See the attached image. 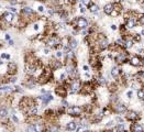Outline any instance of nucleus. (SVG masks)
Instances as JSON below:
<instances>
[{"label": "nucleus", "mask_w": 144, "mask_h": 132, "mask_svg": "<svg viewBox=\"0 0 144 132\" xmlns=\"http://www.w3.org/2000/svg\"><path fill=\"white\" fill-rule=\"evenodd\" d=\"M77 26L80 28V29H86L87 26H88V22H87V20L83 17H80L77 19Z\"/></svg>", "instance_id": "nucleus-6"}, {"label": "nucleus", "mask_w": 144, "mask_h": 132, "mask_svg": "<svg viewBox=\"0 0 144 132\" xmlns=\"http://www.w3.org/2000/svg\"><path fill=\"white\" fill-rule=\"evenodd\" d=\"M133 44H134V42H133L131 39H130V40H127V41H125V43H124V47H123V48H125V50H129V48H131L132 46H133Z\"/></svg>", "instance_id": "nucleus-15"}, {"label": "nucleus", "mask_w": 144, "mask_h": 132, "mask_svg": "<svg viewBox=\"0 0 144 132\" xmlns=\"http://www.w3.org/2000/svg\"><path fill=\"white\" fill-rule=\"evenodd\" d=\"M13 13L12 12H6L4 14H3V18H4V20L6 21H8V22H11L13 20Z\"/></svg>", "instance_id": "nucleus-13"}, {"label": "nucleus", "mask_w": 144, "mask_h": 132, "mask_svg": "<svg viewBox=\"0 0 144 132\" xmlns=\"http://www.w3.org/2000/svg\"><path fill=\"white\" fill-rule=\"evenodd\" d=\"M115 112H118V113H123L124 115L127 111H128V108H127V106L125 105H123V103L121 102H117L115 103Z\"/></svg>", "instance_id": "nucleus-5"}, {"label": "nucleus", "mask_w": 144, "mask_h": 132, "mask_svg": "<svg viewBox=\"0 0 144 132\" xmlns=\"http://www.w3.org/2000/svg\"><path fill=\"white\" fill-rule=\"evenodd\" d=\"M41 99L43 100V102L44 103H47L48 101L53 100V96H52V95H44V96L41 97Z\"/></svg>", "instance_id": "nucleus-14"}, {"label": "nucleus", "mask_w": 144, "mask_h": 132, "mask_svg": "<svg viewBox=\"0 0 144 132\" xmlns=\"http://www.w3.org/2000/svg\"><path fill=\"white\" fill-rule=\"evenodd\" d=\"M1 63H2V62H0V64H1Z\"/></svg>", "instance_id": "nucleus-51"}, {"label": "nucleus", "mask_w": 144, "mask_h": 132, "mask_svg": "<svg viewBox=\"0 0 144 132\" xmlns=\"http://www.w3.org/2000/svg\"><path fill=\"white\" fill-rule=\"evenodd\" d=\"M140 34H141L142 36H144V29H142V30H141V32H140Z\"/></svg>", "instance_id": "nucleus-44"}, {"label": "nucleus", "mask_w": 144, "mask_h": 132, "mask_svg": "<svg viewBox=\"0 0 144 132\" xmlns=\"http://www.w3.org/2000/svg\"><path fill=\"white\" fill-rule=\"evenodd\" d=\"M11 87H9V86H4V87H0V93L1 91H3V93H9V91H11Z\"/></svg>", "instance_id": "nucleus-22"}, {"label": "nucleus", "mask_w": 144, "mask_h": 132, "mask_svg": "<svg viewBox=\"0 0 144 132\" xmlns=\"http://www.w3.org/2000/svg\"><path fill=\"white\" fill-rule=\"evenodd\" d=\"M34 30H38V24H34Z\"/></svg>", "instance_id": "nucleus-45"}, {"label": "nucleus", "mask_w": 144, "mask_h": 132, "mask_svg": "<svg viewBox=\"0 0 144 132\" xmlns=\"http://www.w3.org/2000/svg\"><path fill=\"white\" fill-rule=\"evenodd\" d=\"M17 3V0H12V1H11V4H16Z\"/></svg>", "instance_id": "nucleus-46"}, {"label": "nucleus", "mask_w": 144, "mask_h": 132, "mask_svg": "<svg viewBox=\"0 0 144 132\" xmlns=\"http://www.w3.org/2000/svg\"><path fill=\"white\" fill-rule=\"evenodd\" d=\"M79 88H80L79 81H75L73 84H72V86H71V93H77V91L79 90Z\"/></svg>", "instance_id": "nucleus-11"}, {"label": "nucleus", "mask_w": 144, "mask_h": 132, "mask_svg": "<svg viewBox=\"0 0 144 132\" xmlns=\"http://www.w3.org/2000/svg\"><path fill=\"white\" fill-rule=\"evenodd\" d=\"M142 9H143V12H144V7H143V8H142Z\"/></svg>", "instance_id": "nucleus-50"}, {"label": "nucleus", "mask_w": 144, "mask_h": 132, "mask_svg": "<svg viewBox=\"0 0 144 132\" xmlns=\"http://www.w3.org/2000/svg\"><path fill=\"white\" fill-rule=\"evenodd\" d=\"M56 43H57V40L52 39V40H50V41L47 42V44H48V46H55V45H56Z\"/></svg>", "instance_id": "nucleus-23"}, {"label": "nucleus", "mask_w": 144, "mask_h": 132, "mask_svg": "<svg viewBox=\"0 0 144 132\" xmlns=\"http://www.w3.org/2000/svg\"><path fill=\"white\" fill-rule=\"evenodd\" d=\"M113 10H114L113 4H112V3H107L106 6H105V8H103V12L106 13V14H108V16H110Z\"/></svg>", "instance_id": "nucleus-8"}, {"label": "nucleus", "mask_w": 144, "mask_h": 132, "mask_svg": "<svg viewBox=\"0 0 144 132\" xmlns=\"http://www.w3.org/2000/svg\"><path fill=\"white\" fill-rule=\"evenodd\" d=\"M65 77H66V74H62L61 75V79H64Z\"/></svg>", "instance_id": "nucleus-43"}, {"label": "nucleus", "mask_w": 144, "mask_h": 132, "mask_svg": "<svg viewBox=\"0 0 144 132\" xmlns=\"http://www.w3.org/2000/svg\"><path fill=\"white\" fill-rule=\"evenodd\" d=\"M28 132H36L35 126H34V124H32V126H29V128H28Z\"/></svg>", "instance_id": "nucleus-29"}, {"label": "nucleus", "mask_w": 144, "mask_h": 132, "mask_svg": "<svg viewBox=\"0 0 144 132\" xmlns=\"http://www.w3.org/2000/svg\"><path fill=\"white\" fill-rule=\"evenodd\" d=\"M99 43H100V47L102 48V50H105V48H107L109 46V42L106 38H101Z\"/></svg>", "instance_id": "nucleus-12"}, {"label": "nucleus", "mask_w": 144, "mask_h": 132, "mask_svg": "<svg viewBox=\"0 0 144 132\" xmlns=\"http://www.w3.org/2000/svg\"><path fill=\"white\" fill-rule=\"evenodd\" d=\"M77 123L75 122V121H71V122L67 123V126H66V129L68 130V131H76L77 130Z\"/></svg>", "instance_id": "nucleus-10"}, {"label": "nucleus", "mask_w": 144, "mask_h": 132, "mask_svg": "<svg viewBox=\"0 0 144 132\" xmlns=\"http://www.w3.org/2000/svg\"><path fill=\"white\" fill-rule=\"evenodd\" d=\"M111 29H112V30H113V31H115V30L118 29V26H115V24H112V26H111Z\"/></svg>", "instance_id": "nucleus-37"}, {"label": "nucleus", "mask_w": 144, "mask_h": 132, "mask_svg": "<svg viewBox=\"0 0 144 132\" xmlns=\"http://www.w3.org/2000/svg\"><path fill=\"white\" fill-rule=\"evenodd\" d=\"M10 9H11V12H17V9H16V8H14V7H12V8H10Z\"/></svg>", "instance_id": "nucleus-40"}, {"label": "nucleus", "mask_w": 144, "mask_h": 132, "mask_svg": "<svg viewBox=\"0 0 144 132\" xmlns=\"http://www.w3.org/2000/svg\"><path fill=\"white\" fill-rule=\"evenodd\" d=\"M34 126H35L36 132H42L43 131V126H42V124H34Z\"/></svg>", "instance_id": "nucleus-28"}, {"label": "nucleus", "mask_w": 144, "mask_h": 132, "mask_svg": "<svg viewBox=\"0 0 144 132\" xmlns=\"http://www.w3.org/2000/svg\"><path fill=\"white\" fill-rule=\"evenodd\" d=\"M138 24V20L136 19H128L125 21V28L127 29H133Z\"/></svg>", "instance_id": "nucleus-7"}, {"label": "nucleus", "mask_w": 144, "mask_h": 132, "mask_svg": "<svg viewBox=\"0 0 144 132\" xmlns=\"http://www.w3.org/2000/svg\"><path fill=\"white\" fill-rule=\"evenodd\" d=\"M44 52H45V54H48V50H47V48H45Z\"/></svg>", "instance_id": "nucleus-49"}, {"label": "nucleus", "mask_w": 144, "mask_h": 132, "mask_svg": "<svg viewBox=\"0 0 144 132\" xmlns=\"http://www.w3.org/2000/svg\"><path fill=\"white\" fill-rule=\"evenodd\" d=\"M62 56H63V53H62V52H56V57L57 58H59V57H62Z\"/></svg>", "instance_id": "nucleus-33"}, {"label": "nucleus", "mask_w": 144, "mask_h": 132, "mask_svg": "<svg viewBox=\"0 0 144 132\" xmlns=\"http://www.w3.org/2000/svg\"><path fill=\"white\" fill-rule=\"evenodd\" d=\"M129 63H130L132 66H134V67H139V66H142V65H143V61H142V58L140 57L139 55L132 56V57L129 60Z\"/></svg>", "instance_id": "nucleus-2"}, {"label": "nucleus", "mask_w": 144, "mask_h": 132, "mask_svg": "<svg viewBox=\"0 0 144 132\" xmlns=\"http://www.w3.org/2000/svg\"><path fill=\"white\" fill-rule=\"evenodd\" d=\"M127 97H128L129 99H131L132 97H133V90H129V91H127Z\"/></svg>", "instance_id": "nucleus-30"}, {"label": "nucleus", "mask_w": 144, "mask_h": 132, "mask_svg": "<svg viewBox=\"0 0 144 132\" xmlns=\"http://www.w3.org/2000/svg\"><path fill=\"white\" fill-rule=\"evenodd\" d=\"M141 39H142V35L141 34H133V36H132V41L133 42H140L141 41Z\"/></svg>", "instance_id": "nucleus-20"}, {"label": "nucleus", "mask_w": 144, "mask_h": 132, "mask_svg": "<svg viewBox=\"0 0 144 132\" xmlns=\"http://www.w3.org/2000/svg\"><path fill=\"white\" fill-rule=\"evenodd\" d=\"M77 41L75 39H72L71 41H69V44H68V46H69V48H72V50H74V48L77 47Z\"/></svg>", "instance_id": "nucleus-17"}, {"label": "nucleus", "mask_w": 144, "mask_h": 132, "mask_svg": "<svg viewBox=\"0 0 144 132\" xmlns=\"http://www.w3.org/2000/svg\"><path fill=\"white\" fill-rule=\"evenodd\" d=\"M29 113H30V115H36V113H38V108H36V107L31 108V109H30V111H29Z\"/></svg>", "instance_id": "nucleus-27"}, {"label": "nucleus", "mask_w": 144, "mask_h": 132, "mask_svg": "<svg viewBox=\"0 0 144 132\" xmlns=\"http://www.w3.org/2000/svg\"><path fill=\"white\" fill-rule=\"evenodd\" d=\"M114 120H115V122H117V124H120V123H124V119H123L122 117H120V116H117Z\"/></svg>", "instance_id": "nucleus-21"}, {"label": "nucleus", "mask_w": 144, "mask_h": 132, "mask_svg": "<svg viewBox=\"0 0 144 132\" xmlns=\"http://www.w3.org/2000/svg\"><path fill=\"white\" fill-rule=\"evenodd\" d=\"M80 1H81L84 4H89V2H90V0H80Z\"/></svg>", "instance_id": "nucleus-34"}, {"label": "nucleus", "mask_w": 144, "mask_h": 132, "mask_svg": "<svg viewBox=\"0 0 144 132\" xmlns=\"http://www.w3.org/2000/svg\"><path fill=\"white\" fill-rule=\"evenodd\" d=\"M48 132H59V129H58L57 127H52Z\"/></svg>", "instance_id": "nucleus-31"}, {"label": "nucleus", "mask_w": 144, "mask_h": 132, "mask_svg": "<svg viewBox=\"0 0 144 132\" xmlns=\"http://www.w3.org/2000/svg\"><path fill=\"white\" fill-rule=\"evenodd\" d=\"M63 105H64V106H65V107H67V106H68V103H67V102H66V101H63Z\"/></svg>", "instance_id": "nucleus-47"}, {"label": "nucleus", "mask_w": 144, "mask_h": 132, "mask_svg": "<svg viewBox=\"0 0 144 132\" xmlns=\"http://www.w3.org/2000/svg\"><path fill=\"white\" fill-rule=\"evenodd\" d=\"M138 22L140 23V24H142V26H144V16L143 14H140V16H139Z\"/></svg>", "instance_id": "nucleus-25"}, {"label": "nucleus", "mask_w": 144, "mask_h": 132, "mask_svg": "<svg viewBox=\"0 0 144 132\" xmlns=\"http://www.w3.org/2000/svg\"><path fill=\"white\" fill-rule=\"evenodd\" d=\"M2 57H3V58H10V56H9V55H6V54H3V55H2Z\"/></svg>", "instance_id": "nucleus-42"}, {"label": "nucleus", "mask_w": 144, "mask_h": 132, "mask_svg": "<svg viewBox=\"0 0 144 132\" xmlns=\"http://www.w3.org/2000/svg\"><path fill=\"white\" fill-rule=\"evenodd\" d=\"M110 16H111V17H118L119 16V11H117V10H113Z\"/></svg>", "instance_id": "nucleus-32"}, {"label": "nucleus", "mask_w": 144, "mask_h": 132, "mask_svg": "<svg viewBox=\"0 0 144 132\" xmlns=\"http://www.w3.org/2000/svg\"><path fill=\"white\" fill-rule=\"evenodd\" d=\"M0 7H1V6H0Z\"/></svg>", "instance_id": "nucleus-52"}, {"label": "nucleus", "mask_w": 144, "mask_h": 132, "mask_svg": "<svg viewBox=\"0 0 144 132\" xmlns=\"http://www.w3.org/2000/svg\"><path fill=\"white\" fill-rule=\"evenodd\" d=\"M6 40H10V35H9V34H7V35H6Z\"/></svg>", "instance_id": "nucleus-48"}, {"label": "nucleus", "mask_w": 144, "mask_h": 132, "mask_svg": "<svg viewBox=\"0 0 144 132\" xmlns=\"http://www.w3.org/2000/svg\"><path fill=\"white\" fill-rule=\"evenodd\" d=\"M29 73H30V74H33V73H34V68H30Z\"/></svg>", "instance_id": "nucleus-41"}, {"label": "nucleus", "mask_w": 144, "mask_h": 132, "mask_svg": "<svg viewBox=\"0 0 144 132\" xmlns=\"http://www.w3.org/2000/svg\"><path fill=\"white\" fill-rule=\"evenodd\" d=\"M115 126H117L115 120H110V121H108V122H107L106 128H107V129H112V128H114Z\"/></svg>", "instance_id": "nucleus-16"}, {"label": "nucleus", "mask_w": 144, "mask_h": 132, "mask_svg": "<svg viewBox=\"0 0 144 132\" xmlns=\"http://www.w3.org/2000/svg\"><path fill=\"white\" fill-rule=\"evenodd\" d=\"M84 71L88 72V71H89V67H88V66H87V65H84Z\"/></svg>", "instance_id": "nucleus-39"}, {"label": "nucleus", "mask_w": 144, "mask_h": 132, "mask_svg": "<svg viewBox=\"0 0 144 132\" xmlns=\"http://www.w3.org/2000/svg\"><path fill=\"white\" fill-rule=\"evenodd\" d=\"M129 131L130 132H144V127L140 122H131Z\"/></svg>", "instance_id": "nucleus-3"}, {"label": "nucleus", "mask_w": 144, "mask_h": 132, "mask_svg": "<svg viewBox=\"0 0 144 132\" xmlns=\"http://www.w3.org/2000/svg\"><path fill=\"white\" fill-rule=\"evenodd\" d=\"M38 9V11H40V12H43V11H44V7H43V6H40Z\"/></svg>", "instance_id": "nucleus-35"}, {"label": "nucleus", "mask_w": 144, "mask_h": 132, "mask_svg": "<svg viewBox=\"0 0 144 132\" xmlns=\"http://www.w3.org/2000/svg\"><path fill=\"white\" fill-rule=\"evenodd\" d=\"M8 115L6 109H0V118H4V117Z\"/></svg>", "instance_id": "nucleus-26"}, {"label": "nucleus", "mask_w": 144, "mask_h": 132, "mask_svg": "<svg viewBox=\"0 0 144 132\" xmlns=\"http://www.w3.org/2000/svg\"><path fill=\"white\" fill-rule=\"evenodd\" d=\"M89 10L91 13H96L98 12V10H99V7L97 6V4H90L89 6Z\"/></svg>", "instance_id": "nucleus-19"}, {"label": "nucleus", "mask_w": 144, "mask_h": 132, "mask_svg": "<svg viewBox=\"0 0 144 132\" xmlns=\"http://www.w3.org/2000/svg\"><path fill=\"white\" fill-rule=\"evenodd\" d=\"M12 119H13V121H14V122H18V121H19V119H18L16 116H12Z\"/></svg>", "instance_id": "nucleus-38"}, {"label": "nucleus", "mask_w": 144, "mask_h": 132, "mask_svg": "<svg viewBox=\"0 0 144 132\" xmlns=\"http://www.w3.org/2000/svg\"><path fill=\"white\" fill-rule=\"evenodd\" d=\"M67 113L71 116H78L81 113V108L78 106H72L67 109Z\"/></svg>", "instance_id": "nucleus-4"}, {"label": "nucleus", "mask_w": 144, "mask_h": 132, "mask_svg": "<svg viewBox=\"0 0 144 132\" xmlns=\"http://www.w3.org/2000/svg\"><path fill=\"white\" fill-rule=\"evenodd\" d=\"M136 96H138V98L140 100H144V89L142 88V89H139L138 91H136Z\"/></svg>", "instance_id": "nucleus-18"}, {"label": "nucleus", "mask_w": 144, "mask_h": 132, "mask_svg": "<svg viewBox=\"0 0 144 132\" xmlns=\"http://www.w3.org/2000/svg\"><path fill=\"white\" fill-rule=\"evenodd\" d=\"M111 76L114 78H118L119 76H120V74H121V69H120V67H118V66H114V67H112L111 69Z\"/></svg>", "instance_id": "nucleus-9"}, {"label": "nucleus", "mask_w": 144, "mask_h": 132, "mask_svg": "<svg viewBox=\"0 0 144 132\" xmlns=\"http://www.w3.org/2000/svg\"><path fill=\"white\" fill-rule=\"evenodd\" d=\"M23 11H24V13H28V14H32L33 13V10L30 8V7H25L24 9H23Z\"/></svg>", "instance_id": "nucleus-24"}, {"label": "nucleus", "mask_w": 144, "mask_h": 132, "mask_svg": "<svg viewBox=\"0 0 144 132\" xmlns=\"http://www.w3.org/2000/svg\"><path fill=\"white\" fill-rule=\"evenodd\" d=\"M124 119L127 121H130V122H138L139 120L141 119V116L134 110H128L124 113Z\"/></svg>", "instance_id": "nucleus-1"}, {"label": "nucleus", "mask_w": 144, "mask_h": 132, "mask_svg": "<svg viewBox=\"0 0 144 132\" xmlns=\"http://www.w3.org/2000/svg\"><path fill=\"white\" fill-rule=\"evenodd\" d=\"M80 11H81V12H85V11H86V9H85V7L83 6V4H80Z\"/></svg>", "instance_id": "nucleus-36"}]
</instances>
